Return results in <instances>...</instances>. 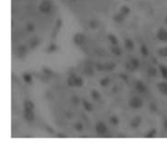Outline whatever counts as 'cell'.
Here are the masks:
<instances>
[{"mask_svg": "<svg viewBox=\"0 0 167 149\" xmlns=\"http://www.w3.org/2000/svg\"><path fill=\"white\" fill-rule=\"evenodd\" d=\"M53 8V2L52 0H42L40 4L38 5V10L42 14H49Z\"/></svg>", "mask_w": 167, "mask_h": 149, "instance_id": "obj_1", "label": "cell"}, {"mask_svg": "<svg viewBox=\"0 0 167 149\" xmlns=\"http://www.w3.org/2000/svg\"><path fill=\"white\" fill-rule=\"evenodd\" d=\"M144 105V101L139 97H133L129 99V106L132 109H140Z\"/></svg>", "mask_w": 167, "mask_h": 149, "instance_id": "obj_2", "label": "cell"}, {"mask_svg": "<svg viewBox=\"0 0 167 149\" xmlns=\"http://www.w3.org/2000/svg\"><path fill=\"white\" fill-rule=\"evenodd\" d=\"M95 131H96L98 135H105V134H108L109 129H108V126H106L104 122L99 121L95 125Z\"/></svg>", "mask_w": 167, "mask_h": 149, "instance_id": "obj_3", "label": "cell"}, {"mask_svg": "<svg viewBox=\"0 0 167 149\" xmlns=\"http://www.w3.org/2000/svg\"><path fill=\"white\" fill-rule=\"evenodd\" d=\"M85 40H86V36L81 32L75 33V34L73 35V38H72L73 43H74L76 46H81L82 44H84Z\"/></svg>", "mask_w": 167, "mask_h": 149, "instance_id": "obj_4", "label": "cell"}, {"mask_svg": "<svg viewBox=\"0 0 167 149\" xmlns=\"http://www.w3.org/2000/svg\"><path fill=\"white\" fill-rule=\"evenodd\" d=\"M156 39L159 40L160 42H167V29L164 28H158L156 32Z\"/></svg>", "mask_w": 167, "mask_h": 149, "instance_id": "obj_5", "label": "cell"}, {"mask_svg": "<svg viewBox=\"0 0 167 149\" xmlns=\"http://www.w3.org/2000/svg\"><path fill=\"white\" fill-rule=\"evenodd\" d=\"M134 88H135V90L138 93H140V94H144V93L147 92V90H148V88H147L146 84L143 82V81H141V80L136 81L135 85H134Z\"/></svg>", "mask_w": 167, "mask_h": 149, "instance_id": "obj_6", "label": "cell"}, {"mask_svg": "<svg viewBox=\"0 0 167 149\" xmlns=\"http://www.w3.org/2000/svg\"><path fill=\"white\" fill-rule=\"evenodd\" d=\"M28 47H26L25 45L22 44V45H20L18 46V48L16 50V54H17V56L20 58V59H22V58H25L26 56V54H28Z\"/></svg>", "mask_w": 167, "mask_h": 149, "instance_id": "obj_7", "label": "cell"}, {"mask_svg": "<svg viewBox=\"0 0 167 149\" xmlns=\"http://www.w3.org/2000/svg\"><path fill=\"white\" fill-rule=\"evenodd\" d=\"M23 116H24L25 120L28 121V122H33V121L35 120L34 110H25V109H24Z\"/></svg>", "mask_w": 167, "mask_h": 149, "instance_id": "obj_8", "label": "cell"}, {"mask_svg": "<svg viewBox=\"0 0 167 149\" xmlns=\"http://www.w3.org/2000/svg\"><path fill=\"white\" fill-rule=\"evenodd\" d=\"M126 64H127V66L129 67L131 70H136V69L139 68L140 65H141V64H140V60L137 58H131L130 60H129V63Z\"/></svg>", "mask_w": 167, "mask_h": 149, "instance_id": "obj_9", "label": "cell"}, {"mask_svg": "<svg viewBox=\"0 0 167 149\" xmlns=\"http://www.w3.org/2000/svg\"><path fill=\"white\" fill-rule=\"evenodd\" d=\"M157 89L162 94L166 96L167 94V80L162 81V82H158L157 83Z\"/></svg>", "mask_w": 167, "mask_h": 149, "instance_id": "obj_10", "label": "cell"}, {"mask_svg": "<svg viewBox=\"0 0 167 149\" xmlns=\"http://www.w3.org/2000/svg\"><path fill=\"white\" fill-rule=\"evenodd\" d=\"M142 123V117L141 116H135L130 122V127L132 129H137Z\"/></svg>", "mask_w": 167, "mask_h": 149, "instance_id": "obj_11", "label": "cell"}, {"mask_svg": "<svg viewBox=\"0 0 167 149\" xmlns=\"http://www.w3.org/2000/svg\"><path fill=\"white\" fill-rule=\"evenodd\" d=\"M62 25H63L62 20H61V19H58V20H57V23H56V24H55L54 30H53V34H52V37H53V38L57 37L58 32L61 30V28H62Z\"/></svg>", "mask_w": 167, "mask_h": 149, "instance_id": "obj_12", "label": "cell"}, {"mask_svg": "<svg viewBox=\"0 0 167 149\" xmlns=\"http://www.w3.org/2000/svg\"><path fill=\"white\" fill-rule=\"evenodd\" d=\"M124 47L126 50L128 51H134L135 49V44L134 42H133V40L130 39V38H126L124 40Z\"/></svg>", "mask_w": 167, "mask_h": 149, "instance_id": "obj_13", "label": "cell"}, {"mask_svg": "<svg viewBox=\"0 0 167 149\" xmlns=\"http://www.w3.org/2000/svg\"><path fill=\"white\" fill-rule=\"evenodd\" d=\"M83 73H84V75H86L87 77H92V76H94V74H95V69L93 68V66H91V65H86L83 68Z\"/></svg>", "mask_w": 167, "mask_h": 149, "instance_id": "obj_14", "label": "cell"}, {"mask_svg": "<svg viewBox=\"0 0 167 149\" xmlns=\"http://www.w3.org/2000/svg\"><path fill=\"white\" fill-rule=\"evenodd\" d=\"M39 44H40V41H39V39H38L37 36H33V37H31L29 39V48L31 50L36 49Z\"/></svg>", "mask_w": 167, "mask_h": 149, "instance_id": "obj_15", "label": "cell"}, {"mask_svg": "<svg viewBox=\"0 0 167 149\" xmlns=\"http://www.w3.org/2000/svg\"><path fill=\"white\" fill-rule=\"evenodd\" d=\"M81 103L84 107V109L87 111V112H92L93 110H94V106H93V104L90 103V101L86 100V99H83L81 101Z\"/></svg>", "mask_w": 167, "mask_h": 149, "instance_id": "obj_16", "label": "cell"}, {"mask_svg": "<svg viewBox=\"0 0 167 149\" xmlns=\"http://www.w3.org/2000/svg\"><path fill=\"white\" fill-rule=\"evenodd\" d=\"M35 105L33 103V101L29 100V99H26L24 101V109L25 110H34Z\"/></svg>", "mask_w": 167, "mask_h": 149, "instance_id": "obj_17", "label": "cell"}, {"mask_svg": "<svg viewBox=\"0 0 167 149\" xmlns=\"http://www.w3.org/2000/svg\"><path fill=\"white\" fill-rule=\"evenodd\" d=\"M125 19H126V17L123 14H121L120 12L116 13V14H115V16H113V21H115V23H117V24L123 23L125 21Z\"/></svg>", "mask_w": 167, "mask_h": 149, "instance_id": "obj_18", "label": "cell"}, {"mask_svg": "<svg viewBox=\"0 0 167 149\" xmlns=\"http://www.w3.org/2000/svg\"><path fill=\"white\" fill-rule=\"evenodd\" d=\"M108 39H109L110 43L111 45H113V46H116V45L119 44V40H118V38L115 34H111H111H109L108 35Z\"/></svg>", "mask_w": 167, "mask_h": 149, "instance_id": "obj_19", "label": "cell"}, {"mask_svg": "<svg viewBox=\"0 0 167 149\" xmlns=\"http://www.w3.org/2000/svg\"><path fill=\"white\" fill-rule=\"evenodd\" d=\"M159 72L161 74V77L164 80H167V65L160 64L159 65Z\"/></svg>", "mask_w": 167, "mask_h": 149, "instance_id": "obj_20", "label": "cell"}, {"mask_svg": "<svg viewBox=\"0 0 167 149\" xmlns=\"http://www.w3.org/2000/svg\"><path fill=\"white\" fill-rule=\"evenodd\" d=\"M119 12L121 13V14H123L125 17H127L130 14L131 9H130L129 6H127V5H122L121 7L119 8Z\"/></svg>", "mask_w": 167, "mask_h": 149, "instance_id": "obj_21", "label": "cell"}, {"mask_svg": "<svg viewBox=\"0 0 167 149\" xmlns=\"http://www.w3.org/2000/svg\"><path fill=\"white\" fill-rule=\"evenodd\" d=\"M111 53L115 56H116V57H120V56L122 55V50L120 49V47L118 45H116V46H113L112 45V47H111Z\"/></svg>", "mask_w": 167, "mask_h": 149, "instance_id": "obj_22", "label": "cell"}, {"mask_svg": "<svg viewBox=\"0 0 167 149\" xmlns=\"http://www.w3.org/2000/svg\"><path fill=\"white\" fill-rule=\"evenodd\" d=\"M147 73H148V76L149 77H156L157 76V69L156 68V67H153V66H151L148 68V71H147Z\"/></svg>", "mask_w": 167, "mask_h": 149, "instance_id": "obj_23", "label": "cell"}, {"mask_svg": "<svg viewBox=\"0 0 167 149\" xmlns=\"http://www.w3.org/2000/svg\"><path fill=\"white\" fill-rule=\"evenodd\" d=\"M75 74H70V75L68 77V80H66V84H68L69 87L73 88L75 87V82H74V78H75Z\"/></svg>", "mask_w": 167, "mask_h": 149, "instance_id": "obj_24", "label": "cell"}, {"mask_svg": "<svg viewBox=\"0 0 167 149\" xmlns=\"http://www.w3.org/2000/svg\"><path fill=\"white\" fill-rule=\"evenodd\" d=\"M116 64L113 62H110V63H105L104 64V67H105V71H112L115 68Z\"/></svg>", "mask_w": 167, "mask_h": 149, "instance_id": "obj_25", "label": "cell"}, {"mask_svg": "<svg viewBox=\"0 0 167 149\" xmlns=\"http://www.w3.org/2000/svg\"><path fill=\"white\" fill-rule=\"evenodd\" d=\"M99 83L102 87L106 88V87H109L111 85V78L110 77H104V78H102L101 80H100Z\"/></svg>", "mask_w": 167, "mask_h": 149, "instance_id": "obj_26", "label": "cell"}, {"mask_svg": "<svg viewBox=\"0 0 167 149\" xmlns=\"http://www.w3.org/2000/svg\"><path fill=\"white\" fill-rule=\"evenodd\" d=\"M156 134H157V131L156 129H151V130L145 134V138H153L156 137Z\"/></svg>", "mask_w": 167, "mask_h": 149, "instance_id": "obj_27", "label": "cell"}, {"mask_svg": "<svg viewBox=\"0 0 167 149\" xmlns=\"http://www.w3.org/2000/svg\"><path fill=\"white\" fill-rule=\"evenodd\" d=\"M32 75L30 73H28V72H25L23 74V80L25 81V82L26 84H31L32 83Z\"/></svg>", "mask_w": 167, "mask_h": 149, "instance_id": "obj_28", "label": "cell"}, {"mask_svg": "<svg viewBox=\"0 0 167 149\" xmlns=\"http://www.w3.org/2000/svg\"><path fill=\"white\" fill-rule=\"evenodd\" d=\"M140 53H141V55L144 56V57H148L150 55V51H149V48L147 47L145 44H143L141 47H140Z\"/></svg>", "mask_w": 167, "mask_h": 149, "instance_id": "obj_29", "label": "cell"}, {"mask_svg": "<svg viewBox=\"0 0 167 149\" xmlns=\"http://www.w3.org/2000/svg\"><path fill=\"white\" fill-rule=\"evenodd\" d=\"M57 50H58V45L55 44V43H51V44L47 47V49H46V52L49 53V54H52V53H55Z\"/></svg>", "mask_w": 167, "mask_h": 149, "instance_id": "obj_30", "label": "cell"}, {"mask_svg": "<svg viewBox=\"0 0 167 149\" xmlns=\"http://www.w3.org/2000/svg\"><path fill=\"white\" fill-rule=\"evenodd\" d=\"M74 82H75V87L76 88H81L84 85V80L82 79V77L77 76V75L74 78Z\"/></svg>", "mask_w": 167, "mask_h": 149, "instance_id": "obj_31", "label": "cell"}, {"mask_svg": "<svg viewBox=\"0 0 167 149\" xmlns=\"http://www.w3.org/2000/svg\"><path fill=\"white\" fill-rule=\"evenodd\" d=\"M109 121L111 126H117L119 124V118L116 116V115H112V116H111Z\"/></svg>", "mask_w": 167, "mask_h": 149, "instance_id": "obj_32", "label": "cell"}, {"mask_svg": "<svg viewBox=\"0 0 167 149\" xmlns=\"http://www.w3.org/2000/svg\"><path fill=\"white\" fill-rule=\"evenodd\" d=\"M91 98L93 100H99L101 99V94L97 90H92L91 91Z\"/></svg>", "mask_w": 167, "mask_h": 149, "instance_id": "obj_33", "label": "cell"}, {"mask_svg": "<svg viewBox=\"0 0 167 149\" xmlns=\"http://www.w3.org/2000/svg\"><path fill=\"white\" fill-rule=\"evenodd\" d=\"M80 103H81V100H80V99H79L77 96H75V94L70 98V103H71L73 106H77V105H79Z\"/></svg>", "mask_w": 167, "mask_h": 149, "instance_id": "obj_34", "label": "cell"}, {"mask_svg": "<svg viewBox=\"0 0 167 149\" xmlns=\"http://www.w3.org/2000/svg\"><path fill=\"white\" fill-rule=\"evenodd\" d=\"M157 54L160 58H167V47H161V48H159Z\"/></svg>", "mask_w": 167, "mask_h": 149, "instance_id": "obj_35", "label": "cell"}, {"mask_svg": "<svg viewBox=\"0 0 167 149\" xmlns=\"http://www.w3.org/2000/svg\"><path fill=\"white\" fill-rule=\"evenodd\" d=\"M25 29L28 32H33L35 29V25L33 23H28L25 24Z\"/></svg>", "mask_w": 167, "mask_h": 149, "instance_id": "obj_36", "label": "cell"}, {"mask_svg": "<svg viewBox=\"0 0 167 149\" xmlns=\"http://www.w3.org/2000/svg\"><path fill=\"white\" fill-rule=\"evenodd\" d=\"M74 129H75V131L80 133V132H82L83 131V129H84V126L83 124L81 123V122H76V123L74 124Z\"/></svg>", "mask_w": 167, "mask_h": 149, "instance_id": "obj_37", "label": "cell"}, {"mask_svg": "<svg viewBox=\"0 0 167 149\" xmlns=\"http://www.w3.org/2000/svg\"><path fill=\"white\" fill-rule=\"evenodd\" d=\"M89 25L92 29H95L99 26V22L97 21V20H91L90 23H89Z\"/></svg>", "mask_w": 167, "mask_h": 149, "instance_id": "obj_38", "label": "cell"}, {"mask_svg": "<svg viewBox=\"0 0 167 149\" xmlns=\"http://www.w3.org/2000/svg\"><path fill=\"white\" fill-rule=\"evenodd\" d=\"M95 68H96V70H98V71H105L104 64H101V63H97V64H95Z\"/></svg>", "mask_w": 167, "mask_h": 149, "instance_id": "obj_39", "label": "cell"}, {"mask_svg": "<svg viewBox=\"0 0 167 149\" xmlns=\"http://www.w3.org/2000/svg\"><path fill=\"white\" fill-rule=\"evenodd\" d=\"M42 71H43V73H44L45 75L47 76V77H48V76H52L53 74H54L51 69H49V68H46V67H44V68L42 69Z\"/></svg>", "mask_w": 167, "mask_h": 149, "instance_id": "obj_40", "label": "cell"}, {"mask_svg": "<svg viewBox=\"0 0 167 149\" xmlns=\"http://www.w3.org/2000/svg\"><path fill=\"white\" fill-rule=\"evenodd\" d=\"M150 109H151V112H156V111L157 110L156 104L155 103H150Z\"/></svg>", "mask_w": 167, "mask_h": 149, "instance_id": "obj_41", "label": "cell"}, {"mask_svg": "<svg viewBox=\"0 0 167 149\" xmlns=\"http://www.w3.org/2000/svg\"><path fill=\"white\" fill-rule=\"evenodd\" d=\"M57 138H66V135L65 134H62V133H60L57 134Z\"/></svg>", "mask_w": 167, "mask_h": 149, "instance_id": "obj_42", "label": "cell"}, {"mask_svg": "<svg viewBox=\"0 0 167 149\" xmlns=\"http://www.w3.org/2000/svg\"><path fill=\"white\" fill-rule=\"evenodd\" d=\"M163 127H164V129H165V130L167 131V119L163 121Z\"/></svg>", "mask_w": 167, "mask_h": 149, "instance_id": "obj_43", "label": "cell"}, {"mask_svg": "<svg viewBox=\"0 0 167 149\" xmlns=\"http://www.w3.org/2000/svg\"><path fill=\"white\" fill-rule=\"evenodd\" d=\"M164 24H165L167 25V16H166V17L164 18Z\"/></svg>", "mask_w": 167, "mask_h": 149, "instance_id": "obj_44", "label": "cell"}]
</instances>
